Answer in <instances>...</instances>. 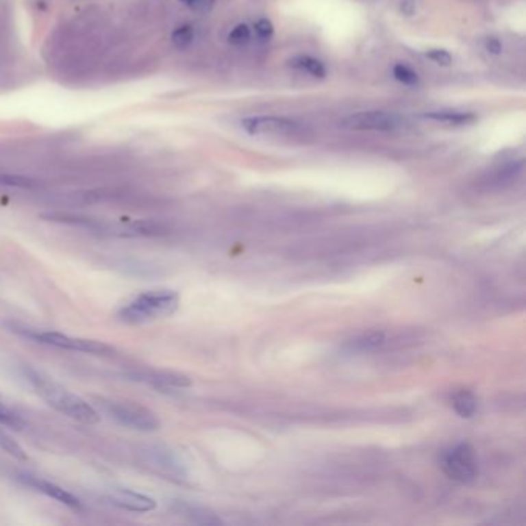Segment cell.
Here are the masks:
<instances>
[{"instance_id":"cell-1","label":"cell","mask_w":526,"mask_h":526,"mask_svg":"<svg viewBox=\"0 0 526 526\" xmlns=\"http://www.w3.org/2000/svg\"><path fill=\"white\" fill-rule=\"evenodd\" d=\"M23 377L32 384L36 394H38L48 406L56 409L58 412L84 425H96L101 421V414L97 412L87 400L70 392L68 389L60 386L53 378L40 374V372L32 368H23Z\"/></svg>"},{"instance_id":"cell-2","label":"cell","mask_w":526,"mask_h":526,"mask_svg":"<svg viewBox=\"0 0 526 526\" xmlns=\"http://www.w3.org/2000/svg\"><path fill=\"white\" fill-rule=\"evenodd\" d=\"M179 295L175 290H147L119 310L118 318L130 326L150 323L173 315L179 308Z\"/></svg>"},{"instance_id":"cell-3","label":"cell","mask_w":526,"mask_h":526,"mask_svg":"<svg viewBox=\"0 0 526 526\" xmlns=\"http://www.w3.org/2000/svg\"><path fill=\"white\" fill-rule=\"evenodd\" d=\"M17 334H21L25 338L33 340L40 345H47L58 349H65V351L90 353V355H112L114 353V347L107 345L103 341L79 338V336H70L62 332H54V330H38L28 327H14Z\"/></svg>"},{"instance_id":"cell-4","label":"cell","mask_w":526,"mask_h":526,"mask_svg":"<svg viewBox=\"0 0 526 526\" xmlns=\"http://www.w3.org/2000/svg\"><path fill=\"white\" fill-rule=\"evenodd\" d=\"M102 411L116 423L139 432H153L161 427V420L151 409L134 401L101 400Z\"/></svg>"},{"instance_id":"cell-5","label":"cell","mask_w":526,"mask_h":526,"mask_svg":"<svg viewBox=\"0 0 526 526\" xmlns=\"http://www.w3.org/2000/svg\"><path fill=\"white\" fill-rule=\"evenodd\" d=\"M440 468L451 480L469 485L475 481L479 475V458L469 443H457L442 451Z\"/></svg>"},{"instance_id":"cell-6","label":"cell","mask_w":526,"mask_h":526,"mask_svg":"<svg viewBox=\"0 0 526 526\" xmlns=\"http://www.w3.org/2000/svg\"><path fill=\"white\" fill-rule=\"evenodd\" d=\"M342 128L355 132H392L401 125L400 116L388 112H360L340 122Z\"/></svg>"},{"instance_id":"cell-7","label":"cell","mask_w":526,"mask_h":526,"mask_svg":"<svg viewBox=\"0 0 526 526\" xmlns=\"http://www.w3.org/2000/svg\"><path fill=\"white\" fill-rule=\"evenodd\" d=\"M127 378L133 381L150 384L158 389H170V388H188L192 384L190 378L176 374V372L167 371H153V369H142V371H130L127 372Z\"/></svg>"},{"instance_id":"cell-8","label":"cell","mask_w":526,"mask_h":526,"mask_svg":"<svg viewBox=\"0 0 526 526\" xmlns=\"http://www.w3.org/2000/svg\"><path fill=\"white\" fill-rule=\"evenodd\" d=\"M16 479L19 480L22 485L32 488L34 491L47 495V497L54 499L56 501H59V503L73 508V510H79V508H81V501H79L76 495H73L71 492L66 491V489L60 488L59 485H56V483H51L32 474H19Z\"/></svg>"},{"instance_id":"cell-9","label":"cell","mask_w":526,"mask_h":526,"mask_svg":"<svg viewBox=\"0 0 526 526\" xmlns=\"http://www.w3.org/2000/svg\"><path fill=\"white\" fill-rule=\"evenodd\" d=\"M241 125L249 134H273V136L290 134L298 128L293 121L286 118H275V116L247 118L241 122Z\"/></svg>"},{"instance_id":"cell-10","label":"cell","mask_w":526,"mask_h":526,"mask_svg":"<svg viewBox=\"0 0 526 526\" xmlns=\"http://www.w3.org/2000/svg\"><path fill=\"white\" fill-rule=\"evenodd\" d=\"M107 501L119 510L132 511V512H150L156 508V500L149 495L140 494L132 489H114L113 492L107 495Z\"/></svg>"},{"instance_id":"cell-11","label":"cell","mask_w":526,"mask_h":526,"mask_svg":"<svg viewBox=\"0 0 526 526\" xmlns=\"http://www.w3.org/2000/svg\"><path fill=\"white\" fill-rule=\"evenodd\" d=\"M171 508H173V511L178 514V516L190 520V522H193V523H199V525L221 523V520H219V517L216 516L215 512L210 511L209 508H205L203 505L193 503V501L175 500Z\"/></svg>"},{"instance_id":"cell-12","label":"cell","mask_w":526,"mask_h":526,"mask_svg":"<svg viewBox=\"0 0 526 526\" xmlns=\"http://www.w3.org/2000/svg\"><path fill=\"white\" fill-rule=\"evenodd\" d=\"M389 342V335L384 330H369L363 332L346 342V349L349 352L357 353H368L375 352L378 349L384 347Z\"/></svg>"},{"instance_id":"cell-13","label":"cell","mask_w":526,"mask_h":526,"mask_svg":"<svg viewBox=\"0 0 526 526\" xmlns=\"http://www.w3.org/2000/svg\"><path fill=\"white\" fill-rule=\"evenodd\" d=\"M145 454L149 457V462L153 466L162 469L168 474L184 475L182 463L178 460V457L175 455L173 451L164 448V446H151V448L145 451Z\"/></svg>"},{"instance_id":"cell-14","label":"cell","mask_w":526,"mask_h":526,"mask_svg":"<svg viewBox=\"0 0 526 526\" xmlns=\"http://www.w3.org/2000/svg\"><path fill=\"white\" fill-rule=\"evenodd\" d=\"M452 406H454V411L460 417L469 418L477 412L479 401H477V397L471 390H458L452 397Z\"/></svg>"},{"instance_id":"cell-15","label":"cell","mask_w":526,"mask_h":526,"mask_svg":"<svg viewBox=\"0 0 526 526\" xmlns=\"http://www.w3.org/2000/svg\"><path fill=\"white\" fill-rule=\"evenodd\" d=\"M426 119L442 122L448 125H469L477 121V116L473 113H462V112H431L425 114Z\"/></svg>"},{"instance_id":"cell-16","label":"cell","mask_w":526,"mask_h":526,"mask_svg":"<svg viewBox=\"0 0 526 526\" xmlns=\"http://www.w3.org/2000/svg\"><path fill=\"white\" fill-rule=\"evenodd\" d=\"M290 65L293 66V68L309 73V75L314 76V77L323 79L324 76H326V68H324V65L320 62V60H316L314 58L298 56V58L290 60Z\"/></svg>"},{"instance_id":"cell-17","label":"cell","mask_w":526,"mask_h":526,"mask_svg":"<svg viewBox=\"0 0 526 526\" xmlns=\"http://www.w3.org/2000/svg\"><path fill=\"white\" fill-rule=\"evenodd\" d=\"M0 186L23 188V190H33V188L40 187V182L33 179V178H29V176H23V175L0 173Z\"/></svg>"},{"instance_id":"cell-18","label":"cell","mask_w":526,"mask_h":526,"mask_svg":"<svg viewBox=\"0 0 526 526\" xmlns=\"http://www.w3.org/2000/svg\"><path fill=\"white\" fill-rule=\"evenodd\" d=\"M0 449H2L3 452H7L8 455L14 457L16 460H22V462L28 460V455H27L25 449H23L22 446L17 443L7 431H3V429H0Z\"/></svg>"},{"instance_id":"cell-19","label":"cell","mask_w":526,"mask_h":526,"mask_svg":"<svg viewBox=\"0 0 526 526\" xmlns=\"http://www.w3.org/2000/svg\"><path fill=\"white\" fill-rule=\"evenodd\" d=\"M394 77L403 85H409V87H412V85L418 82L417 73H415L412 68H409V66L405 64H397L394 66Z\"/></svg>"},{"instance_id":"cell-20","label":"cell","mask_w":526,"mask_h":526,"mask_svg":"<svg viewBox=\"0 0 526 526\" xmlns=\"http://www.w3.org/2000/svg\"><path fill=\"white\" fill-rule=\"evenodd\" d=\"M195 38V32L190 25H182L179 28H176L173 34H171V40L178 48H186L193 42Z\"/></svg>"},{"instance_id":"cell-21","label":"cell","mask_w":526,"mask_h":526,"mask_svg":"<svg viewBox=\"0 0 526 526\" xmlns=\"http://www.w3.org/2000/svg\"><path fill=\"white\" fill-rule=\"evenodd\" d=\"M0 425L13 427V429H22L23 420L14 411H11L8 406L0 403Z\"/></svg>"},{"instance_id":"cell-22","label":"cell","mask_w":526,"mask_h":526,"mask_svg":"<svg viewBox=\"0 0 526 526\" xmlns=\"http://www.w3.org/2000/svg\"><path fill=\"white\" fill-rule=\"evenodd\" d=\"M250 39V29L246 23H240L229 34V42L231 45H244Z\"/></svg>"},{"instance_id":"cell-23","label":"cell","mask_w":526,"mask_h":526,"mask_svg":"<svg viewBox=\"0 0 526 526\" xmlns=\"http://www.w3.org/2000/svg\"><path fill=\"white\" fill-rule=\"evenodd\" d=\"M426 58L438 65H449L452 62V56L446 50H429L426 53Z\"/></svg>"},{"instance_id":"cell-24","label":"cell","mask_w":526,"mask_h":526,"mask_svg":"<svg viewBox=\"0 0 526 526\" xmlns=\"http://www.w3.org/2000/svg\"><path fill=\"white\" fill-rule=\"evenodd\" d=\"M255 32L262 39H268L273 34V23L268 19H260L255 23Z\"/></svg>"},{"instance_id":"cell-25","label":"cell","mask_w":526,"mask_h":526,"mask_svg":"<svg viewBox=\"0 0 526 526\" xmlns=\"http://www.w3.org/2000/svg\"><path fill=\"white\" fill-rule=\"evenodd\" d=\"M213 2L215 0H188V7L195 11H199V13H205L213 7Z\"/></svg>"},{"instance_id":"cell-26","label":"cell","mask_w":526,"mask_h":526,"mask_svg":"<svg viewBox=\"0 0 526 526\" xmlns=\"http://www.w3.org/2000/svg\"><path fill=\"white\" fill-rule=\"evenodd\" d=\"M486 50H488L489 53H492V54H499V53L501 51V44H500V40H499V39H495V38L488 39V40H486Z\"/></svg>"},{"instance_id":"cell-27","label":"cell","mask_w":526,"mask_h":526,"mask_svg":"<svg viewBox=\"0 0 526 526\" xmlns=\"http://www.w3.org/2000/svg\"><path fill=\"white\" fill-rule=\"evenodd\" d=\"M182 2H188V0H182Z\"/></svg>"}]
</instances>
